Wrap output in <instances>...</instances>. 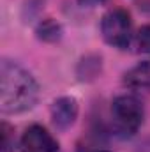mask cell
Wrapping results in <instances>:
<instances>
[{
    "instance_id": "obj_11",
    "label": "cell",
    "mask_w": 150,
    "mask_h": 152,
    "mask_svg": "<svg viewBox=\"0 0 150 152\" xmlns=\"http://www.w3.org/2000/svg\"><path fill=\"white\" fill-rule=\"evenodd\" d=\"M76 152H110L106 147L99 145V143H85V145H79Z\"/></svg>"
},
{
    "instance_id": "obj_10",
    "label": "cell",
    "mask_w": 150,
    "mask_h": 152,
    "mask_svg": "<svg viewBox=\"0 0 150 152\" xmlns=\"http://www.w3.org/2000/svg\"><path fill=\"white\" fill-rule=\"evenodd\" d=\"M11 126H7L5 122L2 124V152H11Z\"/></svg>"
},
{
    "instance_id": "obj_1",
    "label": "cell",
    "mask_w": 150,
    "mask_h": 152,
    "mask_svg": "<svg viewBox=\"0 0 150 152\" xmlns=\"http://www.w3.org/2000/svg\"><path fill=\"white\" fill-rule=\"evenodd\" d=\"M39 83L25 67L4 58L0 62V110L2 113H23L36 106Z\"/></svg>"
},
{
    "instance_id": "obj_2",
    "label": "cell",
    "mask_w": 150,
    "mask_h": 152,
    "mask_svg": "<svg viewBox=\"0 0 150 152\" xmlns=\"http://www.w3.org/2000/svg\"><path fill=\"white\" fill-rule=\"evenodd\" d=\"M103 39L118 50H125L133 41V20L125 9H111L101 20Z\"/></svg>"
},
{
    "instance_id": "obj_3",
    "label": "cell",
    "mask_w": 150,
    "mask_h": 152,
    "mask_svg": "<svg viewBox=\"0 0 150 152\" xmlns=\"http://www.w3.org/2000/svg\"><path fill=\"white\" fill-rule=\"evenodd\" d=\"M111 115L117 131H120L124 136H131L143 124V104L138 97L124 94L113 99Z\"/></svg>"
},
{
    "instance_id": "obj_9",
    "label": "cell",
    "mask_w": 150,
    "mask_h": 152,
    "mask_svg": "<svg viewBox=\"0 0 150 152\" xmlns=\"http://www.w3.org/2000/svg\"><path fill=\"white\" fill-rule=\"evenodd\" d=\"M136 44L141 53L150 55V25H143L136 34Z\"/></svg>"
},
{
    "instance_id": "obj_6",
    "label": "cell",
    "mask_w": 150,
    "mask_h": 152,
    "mask_svg": "<svg viewBox=\"0 0 150 152\" xmlns=\"http://www.w3.org/2000/svg\"><path fill=\"white\" fill-rule=\"evenodd\" d=\"M124 83L133 90H147L150 88V62H140L131 67L124 75Z\"/></svg>"
},
{
    "instance_id": "obj_7",
    "label": "cell",
    "mask_w": 150,
    "mask_h": 152,
    "mask_svg": "<svg viewBox=\"0 0 150 152\" xmlns=\"http://www.w3.org/2000/svg\"><path fill=\"white\" fill-rule=\"evenodd\" d=\"M37 37L46 42H55L62 37V27L53 20H44L37 27Z\"/></svg>"
},
{
    "instance_id": "obj_4",
    "label": "cell",
    "mask_w": 150,
    "mask_h": 152,
    "mask_svg": "<svg viewBox=\"0 0 150 152\" xmlns=\"http://www.w3.org/2000/svg\"><path fill=\"white\" fill-rule=\"evenodd\" d=\"M20 147L21 152H58V142L46 127L32 124L21 134Z\"/></svg>"
},
{
    "instance_id": "obj_8",
    "label": "cell",
    "mask_w": 150,
    "mask_h": 152,
    "mask_svg": "<svg viewBox=\"0 0 150 152\" xmlns=\"http://www.w3.org/2000/svg\"><path fill=\"white\" fill-rule=\"evenodd\" d=\"M101 73V57H85L79 62L78 75L81 80H92Z\"/></svg>"
},
{
    "instance_id": "obj_5",
    "label": "cell",
    "mask_w": 150,
    "mask_h": 152,
    "mask_svg": "<svg viewBox=\"0 0 150 152\" xmlns=\"http://www.w3.org/2000/svg\"><path fill=\"white\" fill-rule=\"evenodd\" d=\"M76 117H78V101L74 97L64 96L51 104V120L55 127L60 131L69 129L76 122Z\"/></svg>"
}]
</instances>
